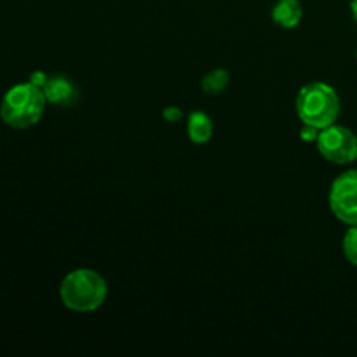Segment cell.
Listing matches in <instances>:
<instances>
[{
  "label": "cell",
  "instance_id": "6da1fadb",
  "mask_svg": "<svg viewBox=\"0 0 357 357\" xmlns=\"http://www.w3.org/2000/svg\"><path fill=\"white\" fill-rule=\"evenodd\" d=\"M107 296V281L93 268H75L68 272L59 284V298L72 312H94L103 305Z\"/></svg>",
  "mask_w": 357,
  "mask_h": 357
},
{
  "label": "cell",
  "instance_id": "7a4b0ae2",
  "mask_svg": "<svg viewBox=\"0 0 357 357\" xmlns=\"http://www.w3.org/2000/svg\"><path fill=\"white\" fill-rule=\"evenodd\" d=\"M47 100L44 91L31 82L16 84L0 101V119L13 129H28L42 119Z\"/></svg>",
  "mask_w": 357,
  "mask_h": 357
},
{
  "label": "cell",
  "instance_id": "3957f363",
  "mask_svg": "<svg viewBox=\"0 0 357 357\" xmlns=\"http://www.w3.org/2000/svg\"><path fill=\"white\" fill-rule=\"evenodd\" d=\"M295 108L302 124L324 129L337 122L342 105L333 86L326 82H310L296 94Z\"/></svg>",
  "mask_w": 357,
  "mask_h": 357
},
{
  "label": "cell",
  "instance_id": "277c9868",
  "mask_svg": "<svg viewBox=\"0 0 357 357\" xmlns=\"http://www.w3.org/2000/svg\"><path fill=\"white\" fill-rule=\"evenodd\" d=\"M317 152L333 164H351L357 159V136L352 129L337 122L321 129L316 139Z\"/></svg>",
  "mask_w": 357,
  "mask_h": 357
},
{
  "label": "cell",
  "instance_id": "5b68a950",
  "mask_svg": "<svg viewBox=\"0 0 357 357\" xmlns=\"http://www.w3.org/2000/svg\"><path fill=\"white\" fill-rule=\"evenodd\" d=\"M328 204L335 218L345 225H357V169H349L335 178Z\"/></svg>",
  "mask_w": 357,
  "mask_h": 357
},
{
  "label": "cell",
  "instance_id": "8992f818",
  "mask_svg": "<svg viewBox=\"0 0 357 357\" xmlns=\"http://www.w3.org/2000/svg\"><path fill=\"white\" fill-rule=\"evenodd\" d=\"M42 91H44V96L47 100V103L59 108L73 107L77 103V100H79V89H77V86L68 77L63 75L49 77L47 82L42 87Z\"/></svg>",
  "mask_w": 357,
  "mask_h": 357
},
{
  "label": "cell",
  "instance_id": "52a82bcc",
  "mask_svg": "<svg viewBox=\"0 0 357 357\" xmlns=\"http://www.w3.org/2000/svg\"><path fill=\"white\" fill-rule=\"evenodd\" d=\"M272 21L278 26L291 30L300 24L303 17V7L298 0H278L275 6L272 7Z\"/></svg>",
  "mask_w": 357,
  "mask_h": 357
},
{
  "label": "cell",
  "instance_id": "ba28073f",
  "mask_svg": "<svg viewBox=\"0 0 357 357\" xmlns=\"http://www.w3.org/2000/svg\"><path fill=\"white\" fill-rule=\"evenodd\" d=\"M213 121L206 112H192L187 121L188 139L195 145H204L213 138Z\"/></svg>",
  "mask_w": 357,
  "mask_h": 357
},
{
  "label": "cell",
  "instance_id": "9c48e42d",
  "mask_svg": "<svg viewBox=\"0 0 357 357\" xmlns=\"http://www.w3.org/2000/svg\"><path fill=\"white\" fill-rule=\"evenodd\" d=\"M229 82L230 73L223 68H216L213 72H209L208 75H204L201 86L206 94H209V96H218V94H222L227 89Z\"/></svg>",
  "mask_w": 357,
  "mask_h": 357
},
{
  "label": "cell",
  "instance_id": "30bf717a",
  "mask_svg": "<svg viewBox=\"0 0 357 357\" xmlns=\"http://www.w3.org/2000/svg\"><path fill=\"white\" fill-rule=\"evenodd\" d=\"M342 250L349 264L357 267V225H349V230L342 241Z\"/></svg>",
  "mask_w": 357,
  "mask_h": 357
},
{
  "label": "cell",
  "instance_id": "8fae6325",
  "mask_svg": "<svg viewBox=\"0 0 357 357\" xmlns=\"http://www.w3.org/2000/svg\"><path fill=\"white\" fill-rule=\"evenodd\" d=\"M319 131L321 129L303 124V129L300 131V135H302V139H305V142H316L317 136H319Z\"/></svg>",
  "mask_w": 357,
  "mask_h": 357
},
{
  "label": "cell",
  "instance_id": "7c38bea8",
  "mask_svg": "<svg viewBox=\"0 0 357 357\" xmlns=\"http://www.w3.org/2000/svg\"><path fill=\"white\" fill-rule=\"evenodd\" d=\"M181 115H183V112H181L180 108H176V107H167L166 110L162 112V117L166 119L167 122H176V121H180Z\"/></svg>",
  "mask_w": 357,
  "mask_h": 357
},
{
  "label": "cell",
  "instance_id": "4fadbf2b",
  "mask_svg": "<svg viewBox=\"0 0 357 357\" xmlns=\"http://www.w3.org/2000/svg\"><path fill=\"white\" fill-rule=\"evenodd\" d=\"M47 79L49 77L45 75V73H42V72H35V73H31V77H30V82L31 84H35V86H38L42 89V87H44V84L47 82Z\"/></svg>",
  "mask_w": 357,
  "mask_h": 357
},
{
  "label": "cell",
  "instance_id": "5bb4252c",
  "mask_svg": "<svg viewBox=\"0 0 357 357\" xmlns=\"http://www.w3.org/2000/svg\"><path fill=\"white\" fill-rule=\"evenodd\" d=\"M351 13L354 16V20L357 21V0H351Z\"/></svg>",
  "mask_w": 357,
  "mask_h": 357
},
{
  "label": "cell",
  "instance_id": "9a60e30c",
  "mask_svg": "<svg viewBox=\"0 0 357 357\" xmlns=\"http://www.w3.org/2000/svg\"><path fill=\"white\" fill-rule=\"evenodd\" d=\"M356 56H357V52H356Z\"/></svg>",
  "mask_w": 357,
  "mask_h": 357
}]
</instances>
